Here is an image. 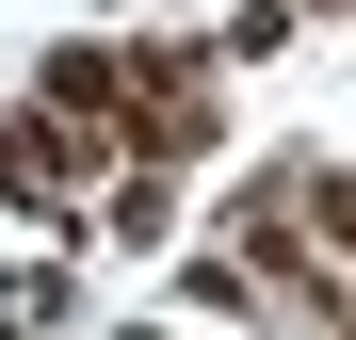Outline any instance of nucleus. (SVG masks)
I'll return each mask as SVG.
<instances>
[{
    "label": "nucleus",
    "instance_id": "nucleus-4",
    "mask_svg": "<svg viewBox=\"0 0 356 340\" xmlns=\"http://www.w3.org/2000/svg\"><path fill=\"white\" fill-rule=\"evenodd\" d=\"M291 211H308V243H324V259H356V162L308 146V195H291Z\"/></svg>",
    "mask_w": 356,
    "mask_h": 340
},
{
    "label": "nucleus",
    "instance_id": "nucleus-6",
    "mask_svg": "<svg viewBox=\"0 0 356 340\" xmlns=\"http://www.w3.org/2000/svg\"><path fill=\"white\" fill-rule=\"evenodd\" d=\"M291 17H356V0H291Z\"/></svg>",
    "mask_w": 356,
    "mask_h": 340
},
{
    "label": "nucleus",
    "instance_id": "nucleus-2",
    "mask_svg": "<svg viewBox=\"0 0 356 340\" xmlns=\"http://www.w3.org/2000/svg\"><path fill=\"white\" fill-rule=\"evenodd\" d=\"M97 243H113V259H162V243H178V179H162V162H113V195H97Z\"/></svg>",
    "mask_w": 356,
    "mask_h": 340
},
{
    "label": "nucleus",
    "instance_id": "nucleus-1",
    "mask_svg": "<svg viewBox=\"0 0 356 340\" xmlns=\"http://www.w3.org/2000/svg\"><path fill=\"white\" fill-rule=\"evenodd\" d=\"M113 97H130V33H49V49H33V113L113 130Z\"/></svg>",
    "mask_w": 356,
    "mask_h": 340
},
{
    "label": "nucleus",
    "instance_id": "nucleus-7",
    "mask_svg": "<svg viewBox=\"0 0 356 340\" xmlns=\"http://www.w3.org/2000/svg\"><path fill=\"white\" fill-rule=\"evenodd\" d=\"M324 340H356V308H340V324H324Z\"/></svg>",
    "mask_w": 356,
    "mask_h": 340
},
{
    "label": "nucleus",
    "instance_id": "nucleus-5",
    "mask_svg": "<svg viewBox=\"0 0 356 340\" xmlns=\"http://www.w3.org/2000/svg\"><path fill=\"white\" fill-rule=\"evenodd\" d=\"M291 33H308V17H291V0H227V33H211V65H275Z\"/></svg>",
    "mask_w": 356,
    "mask_h": 340
},
{
    "label": "nucleus",
    "instance_id": "nucleus-3",
    "mask_svg": "<svg viewBox=\"0 0 356 340\" xmlns=\"http://www.w3.org/2000/svg\"><path fill=\"white\" fill-rule=\"evenodd\" d=\"M81 324V275L65 259H17V275H0V340H65Z\"/></svg>",
    "mask_w": 356,
    "mask_h": 340
}]
</instances>
